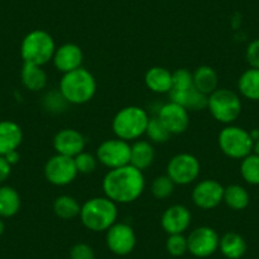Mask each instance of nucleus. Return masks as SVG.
<instances>
[{"label":"nucleus","mask_w":259,"mask_h":259,"mask_svg":"<svg viewBox=\"0 0 259 259\" xmlns=\"http://www.w3.org/2000/svg\"><path fill=\"white\" fill-rule=\"evenodd\" d=\"M74 161H75L76 170L80 174H92L96 171L97 166H98V159L97 156H94L93 154H89L83 151L79 155H76L74 158Z\"/></svg>","instance_id":"72a5a7b5"},{"label":"nucleus","mask_w":259,"mask_h":259,"mask_svg":"<svg viewBox=\"0 0 259 259\" xmlns=\"http://www.w3.org/2000/svg\"><path fill=\"white\" fill-rule=\"evenodd\" d=\"M83 60V51L75 44H64L56 47L54 57H52V62H54L56 70L62 74L81 68Z\"/></svg>","instance_id":"dca6fc26"},{"label":"nucleus","mask_w":259,"mask_h":259,"mask_svg":"<svg viewBox=\"0 0 259 259\" xmlns=\"http://www.w3.org/2000/svg\"><path fill=\"white\" fill-rule=\"evenodd\" d=\"M45 178L49 183L57 187H64L70 184L78 176L74 158L61 154H55L45 164Z\"/></svg>","instance_id":"1a4fd4ad"},{"label":"nucleus","mask_w":259,"mask_h":259,"mask_svg":"<svg viewBox=\"0 0 259 259\" xmlns=\"http://www.w3.org/2000/svg\"><path fill=\"white\" fill-rule=\"evenodd\" d=\"M165 248L171 256H182L188 251V241L183 234H171L166 239Z\"/></svg>","instance_id":"2f4dec72"},{"label":"nucleus","mask_w":259,"mask_h":259,"mask_svg":"<svg viewBox=\"0 0 259 259\" xmlns=\"http://www.w3.org/2000/svg\"><path fill=\"white\" fill-rule=\"evenodd\" d=\"M193 87V74L188 69H178L173 73L174 92H186Z\"/></svg>","instance_id":"f704fd0d"},{"label":"nucleus","mask_w":259,"mask_h":259,"mask_svg":"<svg viewBox=\"0 0 259 259\" xmlns=\"http://www.w3.org/2000/svg\"><path fill=\"white\" fill-rule=\"evenodd\" d=\"M80 220L88 230L99 233L107 231L117 223L118 210L117 203L108 197H93L81 205Z\"/></svg>","instance_id":"7ed1b4c3"},{"label":"nucleus","mask_w":259,"mask_h":259,"mask_svg":"<svg viewBox=\"0 0 259 259\" xmlns=\"http://www.w3.org/2000/svg\"><path fill=\"white\" fill-rule=\"evenodd\" d=\"M253 151H254V154H255V155L259 156V139L256 141H254Z\"/></svg>","instance_id":"ea45409f"},{"label":"nucleus","mask_w":259,"mask_h":259,"mask_svg":"<svg viewBox=\"0 0 259 259\" xmlns=\"http://www.w3.org/2000/svg\"><path fill=\"white\" fill-rule=\"evenodd\" d=\"M70 259H96L93 248L85 243H76L70 249Z\"/></svg>","instance_id":"c9c22d12"},{"label":"nucleus","mask_w":259,"mask_h":259,"mask_svg":"<svg viewBox=\"0 0 259 259\" xmlns=\"http://www.w3.org/2000/svg\"><path fill=\"white\" fill-rule=\"evenodd\" d=\"M60 93L69 104H85L97 92V80L93 74L83 66L64 74L60 80Z\"/></svg>","instance_id":"f03ea898"},{"label":"nucleus","mask_w":259,"mask_h":259,"mask_svg":"<svg viewBox=\"0 0 259 259\" xmlns=\"http://www.w3.org/2000/svg\"><path fill=\"white\" fill-rule=\"evenodd\" d=\"M21 208V196L11 186L0 187V218L9 219L17 215Z\"/></svg>","instance_id":"393cba45"},{"label":"nucleus","mask_w":259,"mask_h":259,"mask_svg":"<svg viewBox=\"0 0 259 259\" xmlns=\"http://www.w3.org/2000/svg\"><path fill=\"white\" fill-rule=\"evenodd\" d=\"M246 241L240 234L235 231H229L225 233L220 238V249L221 254L228 259H240L246 253Z\"/></svg>","instance_id":"412c9836"},{"label":"nucleus","mask_w":259,"mask_h":259,"mask_svg":"<svg viewBox=\"0 0 259 259\" xmlns=\"http://www.w3.org/2000/svg\"><path fill=\"white\" fill-rule=\"evenodd\" d=\"M148 89L158 94H169L173 88V73L163 66H153L145 74Z\"/></svg>","instance_id":"6ab92c4d"},{"label":"nucleus","mask_w":259,"mask_h":259,"mask_svg":"<svg viewBox=\"0 0 259 259\" xmlns=\"http://www.w3.org/2000/svg\"><path fill=\"white\" fill-rule=\"evenodd\" d=\"M68 104L60 91H52L44 97V108L50 113H61L66 109Z\"/></svg>","instance_id":"473e14b6"},{"label":"nucleus","mask_w":259,"mask_h":259,"mask_svg":"<svg viewBox=\"0 0 259 259\" xmlns=\"http://www.w3.org/2000/svg\"><path fill=\"white\" fill-rule=\"evenodd\" d=\"M191 211L183 205H173L161 215V228L168 235L183 234L191 225Z\"/></svg>","instance_id":"f3484780"},{"label":"nucleus","mask_w":259,"mask_h":259,"mask_svg":"<svg viewBox=\"0 0 259 259\" xmlns=\"http://www.w3.org/2000/svg\"><path fill=\"white\" fill-rule=\"evenodd\" d=\"M97 159L101 164L109 169L121 168L128 165L131 156V145L128 141L121 139L106 140L97 149Z\"/></svg>","instance_id":"9d476101"},{"label":"nucleus","mask_w":259,"mask_h":259,"mask_svg":"<svg viewBox=\"0 0 259 259\" xmlns=\"http://www.w3.org/2000/svg\"><path fill=\"white\" fill-rule=\"evenodd\" d=\"M240 174L248 184L259 186V156L251 153L241 159Z\"/></svg>","instance_id":"c85d7f7f"},{"label":"nucleus","mask_w":259,"mask_h":259,"mask_svg":"<svg viewBox=\"0 0 259 259\" xmlns=\"http://www.w3.org/2000/svg\"><path fill=\"white\" fill-rule=\"evenodd\" d=\"M155 159V151L150 141L139 140L131 145V156H130V164L135 166L139 170H145Z\"/></svg>","instance_id":"5701e85b"},{"label":"nucleus","mask_w":259,"mask_h":259,"mask_svg":"<svg viewBox=\"0 0 259 259\" xmlns=\"http://www.w3.org/2000/svg\"><path fill=\"white\" fill-rule=\"evenodd\" d=\"M159 119L165 126L170 135H179L186 133L189 127V113L183 106L174 102L164 104L158 113Z\"/></svg>","instance_id":"4468645a"},{"label":"nucleus","mask_w":259,"mask_h":259,"mask_svg":"<svg viewBox=\"0 0 259 259\" xmlns=\"http://www.w3.org/2000/svg\"><path fill=\"white\" fill-rule=\"evenodd\" d=\"M52 208L57 218L62 219V220H71L80 215L81 206L73 196L62 194L54 201Z\"/></svg>","instance_id":"bb28decb"},{"label":"nucleus","mask_w":259,"mask_h":259,"mask_svg":"<svg viewBox=\"0 0 259 259\" xmlns=\"http://www.w3.org/2000/svg\"><path fill=\"white\" fill-rule=\"evenodd\" d=\"M188 241V253L196 258H207L219 249L220 236L215 229L210 226H200L191 231L187 236Z\"/></svg>","instance_id":"9b49d317"},{"label":"nucleus","mask_w":259,"mask_h":259,"mask_svg":"<svg viewBox=\"0 0 259 259\" xmlns=\"http://www.w3.org/2000/svg\"><path fill=\"white\" fill-rule=\"evenodd\" d=\"M170 101L183 106L187 111H202L207 108L208 96L201 93L200 91L192 87L186 92H169Z\"/></svg>","instance_id":"aec40b11"},{"label":"nucleus","mask_w":259,"mask_h":259,"mask_svg":"<svg viewBox=\"0 0 259 259\" xmlns=\"http://www.w3.org/2000/svg\"><path fill=\"white\" fill-rule=\"evenodd\" d=\"M47 74L42 66L24 62L21 70V80L24 88L31 92H39L46 88Z\"/></svg>","instance_id":"4be33fe9"},{"label":"nucleus","mask_w":259,"mask_h":259,"mask_svg":"<svg viewBox=\"0 0 259 259\" xmlns=\"http://www.w3.org/2000/svg\"><path fill=\"white\" fill-rule=\"evenodd\" d=\"M241 99L234 91L218 88L208 96L207 109L211 116L220 123L231 124L241 113Z\"/></svg>","instance_id":"423d86ee"},{"label":"nucleus","mask_w":259,"mask_h":259,"mask_svg":"<svg viewBox=\"0 0 259 259\" xmlns=\"http://www.w3.org/2000/svg\"><path fill=\"white\" fill-rule=\"evenodd\" d=\"M245 59L250 68L259 69V38L253 39L248 45L245 51Z\"/></svg>","instance_id":"e433bc0d"},{"label":"nucleus","mask_w":259,"mask_h":259,"mask_svg":"<svg viewBox=\"0 0 259 259\" xmlns=\"http://www.w3.org/2000/svg\"><path fill=\"white\" fill-rule=\"evenodd\" d=\"M23 141V131L14 121L4 119L0 121V155L18 150Z\"/></svg>","instance_id":"a211bd4d"},{"label":"nucleus","mask_w":259,"mask_h":259,"mask_svg":"<svg viewBox=\"0 0 259 259\" xmlns=\"http://www.w3.org/2000/svg\"><path fill=\"white\" fill-rule=\"evenodd\" d=\"M192 74H193V87L201 93L210 96L219 88L218 73L208 65L198 66Z\"/></svg>","instance_id":"b1692460"},{"label":"nucleus","mask_w":259,"mask_h":259,"mask_svg":"<svg viewBox=\"0 0 259 259\" xmlns=\"http://www.w3.org/2000/svg\"><path fill=\"white\" fill-rule=\"evenodd\" d=\"M219 146L226 156L231 159H244L251 154L254 146V140L250 133L243 127L228 124L219 134Z\"/></svg>","instance_id":"0eeeda50"},{"label":"nucleus","mask_w":259,"mask_h":259,"mask_svg":"<svg viewBox=\"0 0 259 259\" xmlns=\"http://www.w3.org/2000/svg\"><path fill=\"white\" fill-rule=\"evenodd\" d=\"M174 182L168 176L156 177L151 183V193L156 200H165L174 192Z\"/></svg>","instance_id":"7c9ffc66"},{"label":"nucleus","mask_w":259,"mask_h":259,"mask_svg":"<svg viewBox=\"0 0 259 259\" xmlns=\"http://www.w3.org/2000/svg\"><path fill=\"white\" fill-rule=\"evenodd\" d=\"M4 158L8 160V163L11 164V165H14V164H17L19 161V153L17 150L11 151V153H8L7 155H4Z\"/></svg>","instance_id":"58836bf2"},{"label":"nucleus","mask_w":259,"mask_h":259,"mask_svg":"<svg viewBox=\"0 0 259 259\" xmlns=\"http://www.w3.org/2000/svg\"><path fill=\"white\" fill-rule=\"evenodd\" d=\"M238 89L244 98L259 102V69H248L238 80Z\"/></svg>","instance_id":"a878e982"},{"label":"nucleus","mask_w":259,"mask_h":259,"mask_svg":"<svg viewBox=\"0 0 259 259\" xmlns=\"http://www.w3.org/2000/svg\"><path fill=\"white\" fill-rule=\"evenodd\" d=\"M106 243L116 255H128L136 246V234L127 224L116 223L106 231Z\"/></svg>","instance_id":"f8f14e48"},{"label":"nucleus","mask_w":259,"mask_h":259,"mask_svg":"<svg viewBox=\"0 0 259 259\" xmlns=\"http://www.w3.org/2000/svg\"><path fill=\"white\" fill-rule=\"evenodd\" d=\"M225 187L215 179H203L198 182L192 191V201L198 208L212 210L224 200Z\"/></svg>","instance_id":"ddd939ff"},{"label":"nucleus","mask_w":259,"mask_h":259,"mask_svg":"<svg viewBox=\"0 0 259 259\" xmlns=\"http://www.w3.org/2000/svg\"><path fill=\"white\" fill-rule=\"evenodd\" d=\"M11 171H12V165L8 163L4 156L0 155V184L6 182L7 179L9 178L11 176Z\"/></svg>","instance_id":"4c0bfd02"},{"label":"nucleus","mask_w":259,"mask_h":259,"mask_svg":"<svg viewBox=\"0 0 259 259\" xmlns=\"http://www.w3.org/2000/svg\"><path fill=\"white\" fill-rule=\"evenodd\" d=\"M146 135L150 139V141L155 144H164L170 139V133L165 128L159 117H151L149 119L148 127H146Z\"/></svg>","instance_id":"c756f323"},{"label":"nucleus","mask_w":259,"mask_h":259,"mask_svg":"<svg viewBox=\"0 0 259 259\" xmlns=\"http://www.w3.org/2000/svg\"><path fill=\"white\" fill-rule=\"evenodd\" d=\"M104 196L114 203H131L138 200L145 189L143 171L131 164L121 168L109 169L102 182Z\"/></svg>","instance_id":"f257e3e1"},{"label":"nucleus","mask_w":259,"mask_h":259,"mask_svg":"<svg viewBox=\"0 0 259 259\" xmlns=\"http://www.w3.org/2000/svg\"><path fill=\"white\" fill-rule=\"evenodd\" d=\"M148 112L139 106H128L119 109L112 119L114 135L124 141L136 140L146 133L149 123Z\"/></svg>","instance_id":"20e7f679"},{"label":"nucleus","mask_w":259,"mask_h":259,"mask_svg":"<svg viewBox=\"0 0 259 259\" xmlns=\"http://www.w3.org/2000/svg\"><path fill=\"white\" fill-rule=\"evenodd\" d=\"M54 149L56 154L71 156L75 158L80 153H83L85 148V139L83 134L74 128H62L55 135Z\"/></svg>","instance_id":"2eb2a0df"},{"label":"nucleus","mask_w":259,"mask_h":259,"mask_svg":"<svg viewBox=\"0 0 259 259\" xmlns=\"http://www.w3.org/2000/svg\"><path fill=\"white\" fill-rule=\"evenodd\" d=\"M4 230H6V225H4V221L3 219L0 218V236L4 234Z\"/></svg>","instance_id":"a19ab883"},{"label":"nucleus","mask_w":259,"mask_h":259,"mask_svg":"<svg viewBox=\"0 0 259 259\" xmlns=\"http://www.w3.org/2000/svg\"><path fill=\"white\" fill-rule=\"evenodd\" d=\"M56 44L49 32L34 29L26 34L21 44V56L23 62L44 66L52 61Z\"/></svg>","instance_id":"39448f33"},{"label":"nucleus","mask_w":259,"mask_h":259,"mask_svg":"<svg viewBox=\"0 0 259 259\" xmlns=\"http://www.w3.org/2000/svg\"><path fill=\"white\" fill-rule=\"evenodd\" d=\"M224 202L231 210L241 211L248 207L250 202V196L244 187L239 184H230L224 189Z\"/></svg>","instance_id":"cd10ccee"},{"label":"nucleus","mask_w":259,"mask_h":259,"mask_svg":"<svg viewBox=\"0 0 259 259\" xmlns=\"http://www.w3.org/2000/svg\"><path fill=\"white\" fill-rule=\"evenodd\" d=\"M201 165L198 159L188 153L177 154L169 160L166 165V176L174 184L187 186L197 179L200 176Z\"/></svg>","instance_id":"6e6552de"}]
</instances>
